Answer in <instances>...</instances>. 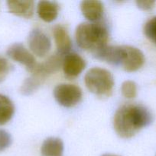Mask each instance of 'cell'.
I'll return each mask as SVG.
<instances>
[{
	"label": "cell",
	"mask_w": 156,
	"mask_h": 156,
	"mask_svg": "<svg viewBox=\"0 0 156 156\" xmlns=\"http://www.w3.org/2000/svg\"><path fill=\"white\" fill-rule=\"evenodd\" d=\"M153 117L149 110L143 105L128 104L116 111L113 125L116 133L122 138L134 136L142 128L152 123Z\"/></svg>",
	"instance_id": "1"
},
{
	"label": "cell",
	"mask_w": 156,
	"mask_h": 156,
	"mask_svg": "<svg viewBox=\"0 0 156 156\" xmlns=\"http://www.w3.org/2000/svg\"><path fill=\"white\" fill-rule=\"evenodd\" d=\"M75 37L81 49L94 55L107 46L109 32L106 26L100 23L84 22L76 27Z\"/></svg>",
	"instance_id": "2"
},
{
	"label": "cell",
	"mask_w": 156,
	"mask_h": 156,
	"mask_svg": "<svg viewBox=\"0 0 156 156\" xmlns=\"http://www.w3.org/2000/svg\"><path fill=\"white\" fill-rule=\"evenodd\" d=\"M145 63V56L139 49L131 46H113L111 64L119 66L126 72H136Z\"/></svg>",
	"instance_id": "3"
},
{
	"label": "cell",
	"mask_w": 156,
	"mask_h": 156,
	"mask_svg": "<svg viewBox=\"0 0 156 156\" xmlns=\"http://www.w3.org/2000/svg\"><path fill=\"white\" fill-rule=\"evenodd\" d=\"M84 82L89 91L102 98L110 96L114 86V79L111 73L98 67L90 69L87 72Z\"/></svg>",
	"instance_id": "4"
},
{
	"label": "cell",
	"mask_w": 156,
	"mask_h": 156,
	"mask_svg": "<svg viewBox=\"0 0 156 156\" xmlns=\"http://www.w3.org/2000/svg\"><path fill=\"white\" fill-rule=\"evenodd\" d=\"M54 96L60 105L65 108H72L82 99V91L75 85L60 84L55 87Z\"/></svg>",
	"instance_id": "5"
},
{
	"label": "cell",
	"mask_w": 156,
	"mask_h": 156,
	"mask_svg": "<svg viewBox=\"0 0 156 156\" xmlns=\"http://www.w3.org/2000/svg\"><path fill=\"white\" fill-rule=\"evenodd\" d=\"M28 42L31 50L38 57L45 56L51 47L50 38L40 29H34L31 31Z\"/></svg>",
	"instance_id": "6"
},
{
	"label": "cell",
	"mask_w": 156,
	"mask_h": 156,
	"mask_svg": "<svg viewBox=\"0 0 156 156\" xmlns=\"http://www.w3.org/2000/svg\"><path fill=\"white\" fill-rule=\"evenodd\" d=\"M6 53L11 59L25 66L30 73L37 64L35 57L29 53L24 46L20 43H15L11 45Z\"/></svg>",
	"instance_id": "7"
},
{
	"label": "cell",
	"mask_w": 156,
	"mask_h": 156,
	"mask_svg": "<svg viewBox=\"0 0 156 156\" xmlns=\"http://www.w3.org/2000/svg\"><path fill=\"white\" fill-rule=\"evenodd\" d=\"M62 62L63 59L61 58V55L58 53L50 56L44 62L37 63L31 73H32V76H36L41 80L44 81L49 75L58 71L62 65Z\"/></svg>",
	"instance_id": "8"
},
{
	"label": "cell",
	"mask_w": 156,
	"mask_h": 156,
	"mask_svg": "<svg viewBox=\"0 0 156 156\" xmlns=\"http://www.w3.org/2000/svg\"><path fill=\"white\" fill-rule=\"evenodd\" d=\"M62 66L66 77L68 79H74L85 69L86 62L76 53H67L63 59Z\"/></svg>",
	"instance_id": "9"
},
{
	"label": "cell",
	"mask_w": 156,
	"mask_h": 156,
	"mask_svg": "<svg viewBox=\"0 0 156 156\" xmlns=\"http://www.w3.org/2000/svg\"><path fill=\"white\" fill-rule=\"evenodd\" d=\"M53 34L58 53L67 54L72 47V42L67 29L61 24H57L53 28Z\"/></svg>",
	"instance_id": "10"
},
{
	"label": "cell",
	"mask_w": 156,
	"mask_h": 156,
	"mask_svg": "<svg viewBox=\"0 0 156 156\" xmlns=\"http://www.w3.org/2000/svg\"><path fill=\"white\" fill-rule=\"evenodd\" d=\"M83 15L91 21L99 20L102 16L104 6L100 1H83L80 3Z\"/></svg>",
	"instance_id": "11"
},
{
	"label": "cell",
	"mask_w": 156,
	"mask_h": 156,
	"mask_svg": "<svg viewBox=\"0 0 156 156\" xmlns=\"http://www.w3.org/2000/svg\"><path fill=\"white\" fill-rule=\"evenodd\" d=\"M33 1H8L7 5L9 12L17 16L30 18L34 14Z\"/></svg>",
	"instance_id": "12"
},
{
	"label": "cell",
	"mask_w": 156,
	"mask_h": 156,
	"mask_svg": "<svg viewBox=\"0 0 156 156\" xmlns=\"http://www.w3.org/2000/svg\"><path fill=\"white\" fill-rule=\"evenodd\" d=\"M38 16L45 22H51L56 19L59 12V5L55 2L41 1L37 9Z\"/></svg>",
	"instance_id": "13"
},
{
	"label": "cell",
	"mask_w": 156,
	"mask_h": 156,
	"mask_svg": "<svg viewBox=\"0 0 156 156\" xmlns=\"http://www.w3.org/2000/svg\"><path fill=\"white\" fill-rule=\"evenodd\" d=\"M42 156H62L64 144L61 139L50 137L46 139L41 149Z\"/></svg>",
	"instance_id": "14"
},
{
	"label": "cell",
	"mask_w": 156,
	"mask_h": 156,
	"mask_svg": "<svg viewBox=\"0 0 156 156\" xmlns=\"http://www.w3.org/2000/svg\"><path fill=\"white\" fill-rule=\"evenodd\" d=\"M15 107L12 101L6 96L0 94V125H4L13 117Z\"/></svg>",
	"instance_id": "15"
},
{
	"label": "cell",
	"mask_w": 156,
	"mask_h": 156,
	"mask_svg": "<svg viewBox=\"0 0 156 156\" xmlns=\"http://www.w3.org/2000/svg\"><path fill=\"white\" fill-rule=\"evenodd\" d=\"M42 82L43 81L40 79L32 76V77L28 78L24 80L20 88V91L24 95H30L38 89Z\"/></svg>",
	"instance_id": "16"
},
{
	"label": "cell",
	"mask_w": 156,
	"mask_h": 156,
	"mask_svg": "<svg viewBox=\"0 0 156 156\" xmlns=\"http://www.w3.org/2000/svg\"><path fill=\"white\" fill-rule=\"evenodd\" d=\"M144 33L149 41L156 44V16L153 17L145 23Z\"/></svg>",
	"instance_id": "17"
},
{
	"label": "cell",
	"mask_w": 156,
	"mask_h": 156,
	"mask_svg": "<svg viewBox=\"0 0 156 156\" xmlns=\"http://www.w3.org/2000/svg\"><path fill=\"white\" fill-rule=\"evenodd\" d=\"M121 91L125 98L132 99L136 98L137 94V85L133 81H125L122 83Z\"/></svg>",
	"instance_id": "18"
},
{
	"label": "cell",
	"mask_w": 156,
	"mask_h": 156,
	"mask_svg": "<svg viewBox=\"0 0 156 156\" xmlns=\"http://www.w3.org/2000/svg\"><path fill=\"white\" fill-rule=\"evenodd\" d=\"M12 136L6 130L0 129V152L9 148L12 144Z\"/></svg>",
	"instance_id": "19"
},
{
	"label": "cell",
	"mask_w": 156,
	"mask_h": 156,
	"mask_svg": "<svg viewBox=\"0 0 156 156\" xmlns=\"http://www.w3.org/2000/svg\"><path fill=\"white\" fill-rule=\"evenodd\" d=\"M11 66L5 58L0 56V82H3L10 71Z\"/></svg>",
	"instance_id": "20"
},
{
	"label": "cell",
	"mask_w": 156,
	"mask_h": 156,
	"mask_svg": "<svg viewBox=\"0 0 156 156\" xmlns=\"http://www.w3.org/2000/svg\"><path fill=\"white\" fill-rule=\"evenodd\" d=\"M138 8L143 11H149L154 7V1H137L136 2Z\"/></svg>",
	"instance_id": "21"
},
{
	"label": "cell",
	"mask_w": 156,
	"mask_h": 156,
	"mask_svg": "<svg viewBox=\"0 0 156 156\" xmlns=\"http://www.w3.org/2000/svg\"><path fill=\"white\" fill-rule=\"evenodd\" d=\"M102 156H118L116 155H111V154H105V155H102Z\"/></svg>",
	"instance_id": "22"
}]
</instances>
